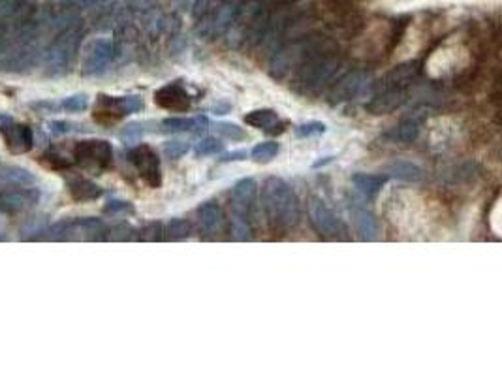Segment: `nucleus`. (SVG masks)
I'll return each mask as SVG.
<instances>
[{"label":"nucleus","mask_w":502,"mask_h":376,"mask_svg":"<svg viewBox=\"0 0 502 376\" xmlns=\"http://www.w3.org/2000/svg\"><path fill=\"white\" fill-rule=\"evenodd\" d=\"M261 207L269 226L273 230H288L300 219V201L286 181L269 177L261 187Z\"/></svg>","instance_id":"nucleus-1"},{"label":"nucleus","mask_w":502,"mask_h":376,"mask_svg":"<svg viewBox=\"0 0 502 376\" xmlns=\"http://www.w3.org/2000/svg\"><path fill=\"white\" fill-rule=\"evenodd\" d=\"M73 162L89 171H105L113 164V149L104 139H85L73 147Z\"/></svg>","instance_id":"nucleus-2"},{"label":"nucleus","mask_w":502,"mask_h":376,"mask_svg":"<svg viewBox=\"0 0 502 376\" xmlns=\"http://www.w3.org/2000/svg\"><path fill=\"white\" fill-rule=\"evenodd\" d=\"M337 59L333 57H318V55H311L309 62L301 68L300 76L295 79V85L301 92H314L318 91L320 87L327 83L333 78V74L337 70Z\"/></svg>","instance_id":"nucleus-3"},{"label":"nucleus","mask_w":502,"mask_h":376,"mask_svg":"<svg viewBox=\"0 0 502 376\" xmlns=\"http://www.w3.org/2000/svg\"><path fill=\"white\" fill-rule=\"evenodd\" d=\"M144 110V100L137 96H104L100 94L96 108H94V119L100 124H113L124 115H132Z\"/></svg>","instance_id":"nucleus-4"},{"label":"nucleus","mask_w":502,"mask_h":376,"mask_svg":"<svg viewBox=\"0 0 502 376\" xmlns=\"http://www.w3.org/2000/svg\"><path fill=\"white\" fill-rule=\"evenodd\" d=\"M128 158H130V162L134 164V168L137 169V173L144 179L147 187L158 188L162 185L160 158L153 147H149L147 143H139L134 149H130Z\"/></svg>","instance_id":"nucleus-5"},{"label":"nucleus","mask_w":502,"mask_h":376,"mask_svg":"<svg viewBox=\"0 0 502 376\" xmlns=\"http://www.w3.org/2000/svg\"><path fill=\"white\" fill-rule=\"evenodd\" d=\"M0 136L12 155H23L33 149V130L8 115H0Z\"/></svg>","instance_id":"nucleus-6"},{"label":"nucleus","mask_w":502,"mask_h":376,"mask_svg":"<svg viewBox=\"0 0 502 376\" xmlns=\"http://www.w3.org/2000/svg\"><path fill=\"white\" fill-rule=\"evenodd\" d=\"M309 214L320 235H324L327 239H345L346 237L345 222L340 221L339 216L333 213V209L327 207L324 201L314 200L311 203Z\"/></svg>","instance_id":"nucleus-7"},{"label":"nucleus","mask_w":502,"mask_h":376,"mask_svg":"<svg viewBox=\"0 0 502 376\" xmlns=\"http://www.w3.org/2000/svg\"><path fill=\"white\" fill-rule=\"evenodd\" d=\"M369 81V76L365 71H350L333 85L329 91V102L331 104H340V102H348L363 91V87Z\"/></svg>","instance_id":"nucleus-8"},{"label":"nucleus","mask_w":502,"mask_h":376,"mask_svg":"<svg viewBox=\"0 0 502 376\" xmlns=\"http://www.w3.org/2000/svg\"><path fill=\"white\" fill-rule=\"evenodd\" d=\"M155 104L168 111H187L192 104L189 91L181 83H168L155 92Z\"/></svg>","instance_id":"nucleus-9"},{"label":"nucleus","mask_w":502,"mask_h":376,"mask_svg":"<svg viewBox=\"0 0 502 376\" xmlns=\"http://www.w3.org/2000/svg\"><path fill=\"white\" fill-rule=\"evenodd\" d=\"M258 194V185L254 179H241L232 190V216H241L248 219V211L252 207V203Z\"/></svg>","instance_id":"nucleus-10"},{"label":"nucleus","mask_w":502,"mask_h":376,"mask_svg":"<svg viewBox=\"0 0 502 376\" xmlns=\"http://www.w3.org/2000/svg\"><path fill=\"white\" fill-rule=\"evenodd\" d=\"M245 123L252 128L263 130V132H269V134H281L286 128V123L281 121L279 113L275 110H269V108H263V110H254L245 115Z\"/></svg>","instance_id":"nucleus-11"},{"label":"nucleus","mask_w":502,"mask_h":376,"mask_svg":"<svg viewBox=\"0 0 502 376\" xmlns=\"http://www.w3.org/2000/svg\"><path fill=\"white\" fill-rule=\"evenodd\" d=\"M404 102V91L403 89H380L376 96L365 105V110L372 115H386L397 110L399 105Z\"/></svg>","instance_id":"nucleus-12"},{"label":"nucleus","mask_w":502,"mask_h":376,"mask_svg":"<svg viewBox=\"0 0 502 376\" xmlns=\"http://www.w3.org/2000/svg\"><path fill=\"white\" fill-rule=\"evenodd\" d=\"M111 57H113V47H111V42H105V40H98L94 42L91 46V51L87 53L85 59V71L87 74H96V71H102L105 66L110 65Z\"/></svg>","instance_id":"nucleus-13"},{"label":"nucleus","mask_w":502,"mask_h":376,"mask_svg":"<svg viewBox=\"0 0 502 376\" xmlns=\"http://www.w3.org/2000/svg\"><path fill=\"white\" fill-rule=\"evenodd\" d=\"M352 224L356 234H358V237L361 241H374L379 237V221H376L374 214L369 213L367 209H354Z\"/></svg>","instance_id":"nucleus-14"},{"label":"nucleus","mask_w":502,"mask_h":376,"mask_svg":"<svg viewBox=\"0 0 502 376\" xmlns=\"http://www.w3.org/2000/svg\"><path fill=\"white\" fill-rule=\"evenodd\" d=\"M209 121L205 117H170L162 121V132L166 134H179V132H192V134H200L207 128Z\"/></svg>","instance_id":"nucleus-15"},{"label":"nucleus","mask_w":502,"mask_h":376,"mask_svg":"<svg viewBox=\"0 0 502 376\" xmlns=\"http://www.w3.org/2000/svg\"><path fill=\"white\" fill-rule=\"evenodd\" d=\"M417 65L416 62H404V65L393 68L386 78L380 81V89H403L404 85L416 78Z\"/></svg>","instance_id":"nucleus-16"},{"label":"nucleus","mask_w":502,"mask_h":376,"mask_svg":"<svg viewBox=\"0 0 502 376\" xmlns=\"http://www.w3.org/2000/svg\"><path fill=\"white\" fill-rule=\"evenodd\" d=\"M384 171L393 179L406 182H416L424 177V169L419 168L417 164L410 162V160H393L392 164L386 166Z\"/></svg>","instance_id":"nucleus-17"},{"label":"nucleus","mask_w":502,"mask_h":376,"mask_svg":"<svg viewBox=\"0 0 502 376\" xmlns=\"http://www.w3.org/2000/svg\"><path fill=\"white\" fill-rule=\"evenodd\" d=\"M388 181L386 176H372V173H356L352 176V185L363 198H374Z\"/></svg>","instance_id":"nucleus-18"},{"label":"nucleus","mask_w":502,"mask_h":376,"mask_svg":"<svg viewBox=\"0 0 502 376\" xmlns=\"http://www.w3.org/2000/svg\"><path fill=\"white\" fill-rule=\"evenodd\" d=\"M68 190L76 201H94L102 196V188L89 179H73L68 182Z\"/></svg>","instance_id":"nucleus-19"},{"label":"nucleus","mask_w":502,"mask_h":376,"mask_svg":"<svg viewBox=\"0 0 502 376\" xmlns=\"http://www.w3.org/2000/svg\"><path fill=\"white\" fill-rule=\"evenodd\" d=\"M198 219L203 230L209 234H213L222 226V211L216 203H203L202 207L198 209Z\"/></svg>","instance_id":"nucleus-20"},{"label":"nucleus","mask_w":502,"mask_h":376,"mask_svg":"<svg viewBox=\"0 0 502 376\" xmlns=\"http://www.w3.org/2000/svg\"><path fill=\"white\" fill-rule=\"evenodd\" d=\"M419 126H422L419 115H412V117L404 119L403 123H399V126H395L393 137L401 143H412L419 134Z\"/></svg>","instance_id":"nucleus-21"},{"label":"nucleus","mask_w":502,"mask_h":376,"mask_svg":"<svg viewBox=\"0 0 502 376\" xmlns=\"http://www.w3.org/2000/svg\"><path fill=\"white\" fill-rule=\"evenodd\" d=\"M279 151H281V147H279L277 142H261L254 145V149L250 151V158L258 164H268L279 155Z\"/></svg>","instance_id":"nucleus-22"},{"label":"nucleus","mask_w":502,"mask_h":376,"mask_svg":"<svg viewBox=\"0 0 502 376\" xmlns=\"http://www.w3.org/2000/svg\"><path fill=\"white\" fill-rule=\"evenodd\" d=\"M192 232V228L184 219H171L168 224H166V230H164V235L166 239L170 241H183L187 239Z\"/></svg>","instance_id":"nucleus-23"},{"label":"nucleus","mask_w":502,"mask_h":376,"mask_svg":"<svg viewBox=\"0 0 502 376\" xmlns=\"http://www.w3.org/2000/svg\"><path fill=\"white\" fill-rule=\"evenodd\" d=\"M0 177L8 185H17V187H26L34 181V177L23 168H8L0 173Z\"/></svg>","instance_id":"nucleus-24"},{"label":"nucleus","mask_w":502,"mask_h":376,"mask_svg":"<svg viewBox=\"0 0 502 376\" xmlns=\"http://www.w3.org/2000/svg\"><path fill=\"white\" fill-rule=\"evenodd\" d=\"M215 132L220 137H224V139H230V142H243V139H247V132L235 123H216Z\"/></svg>","instance_id":"nucleus-25"},{"label":"nucleus","mask_w":502,"mask_h":376,"mask_svg":"<svg viewBox=\"0 0 502 376\" xmlns=\"http://www.w3.org/2000/svg\"><path fill=\"white\" fill-rule=\"evenodd\" d=\"M60 105L68 113H81L89 108V98H87V94H73V96L64 98Z\"/></svg>","instance_id":"nucleus-26"},{"label":"nucleus","mask_w":502,"mask_h":376,"mask_svg":"<svg viewBox=\"0 0 502 376\" xmlns=\"http://www.w3.org/2000/svg\"><path fill=\"white\" fill-rule=\"evenodd\" d=\"M222 151V143L215 137H205L202 142L196 143V147H194V153L198 156H211V155H216V153H220Z\"/></svg>","instance_id":"nucleus-27"},{"label":"nucleus","mask_w":502,"mask_h":376,"mask_svg":"<svg viewBox=\"0 0 502 376\" xmlns=\"http://www.w3.org/2000/svg\"><path fill=\"white\" fill-rule=\"evenodd\" d=\"M189 149H190L189 143L181 142V139H170V142L164 143V153H166L168 158H173V160H177V158H181L183 155H187Z\"/></svg>","instance_id":"nucleus-28"},{"label":"nucleus","mask_w":502,"mask_h":376,"mask_svg":"<svg viewBox=\"0 0 502 376\" xmlns=\"http://www.w3.org/2000/svg\"><path fill=\"white\" fill-rule=\"evenodd\" d=\"M232 234H234L235 241L250 239V226H248V219L232 216Z\"/></svg>","instance_id":"nucleus-29"},{"label":"nucleus","mask_w":502,"mask_h":376,"mask_svg":"<svg viewBox=\"0 0 502 376\" xmlns=\"http://www.w3.org/2000/svg\"><path fill=\"white\" fill-rule=\"evenodd\" d=\"M324 132H326V124L318 123V121H313V123L300 124V126L295 128V136L313 137V136H320V134H324Z\"/></svg>","instance_id":"nucleus-30"},{"label":"nucleus","mask_w":502,"mask_h":376,"mask_svg":"<svg viewBox=\"0 0 502 376\" xmlns=\"http://www.w3.org/2000/svg\"><path fill=\"white\" fill-rule=\"evenodd\" d=\"M144 124L141 123H130V124H126L123 128V132L119 134V137L123 139V142L126 143H134L137 142L139 137L144 136Z\"/></svg>","instance_id":"nucleus-31"},{"label":"nucleus","mask_w":502,"mask_h":376,"mask_svg":"<svg viewBox=\"0 0 502 376\" xmlns=\"http://www.w3.org/2000/svg\"><path fill=\"white\" fill-rule=\"evenodd\" d=\"M40 162L47 166L49 169H68L70 168V162L64 160L62 156L57 155V153H46V155L42 156V160Z\"/></svg>","instance_id":"nucleus-32"},{"label":"nucleus","mask_w":502,"mask_h":376,"mask_svg":"<svg viewBox=\"0 0 502 376\" xmlns=\"http://www.w3.org/2000/svg\"><path fill=\"white\" fill-rule=\"evenodd\" d=\"M104 211L107 214H123V213H134V207H132L128 201L111 200L105 203Z\"/></svg>","instance_id":"nucleus-33"},{"label":"nucleus","mask_w":502,"mask_h":376,"mask_svg":"<svg viewBox=\"0 0 502 376\" xmlns=\"http://www.w3.org/2000/svg\"><path fill=\"white\" fill-rule=\"evenodd\" d=\"M49 130H51V134L55 136H64V134H70L73 132V124L68 123V121H53L49 123Z\"/></svg>","instance_id":"nucleus-34"},{"label":"nucleus","mask_w":502,"mask_h":376,"mask_svg":"<svg viewBox=\"0 0 502 376\" xmlns=\"http://www.w3.org/2000/svg\"><path fill=\"white\" fill-rule=\"evenodd\" d=\"M6 201H10V203H8V207L10 209H21L28 203V201L23 198V194H10L6 198Z\"/></svg>","instance_id":"nucleus-35"},{"label":"nucleus","mask_w":502,"mask_h":376,"mask_svg":"<svg viewBox=\"0 0 502 376\" xmlns=\"http://www.w3.org/2000/svg\"><path fill=\"white\" fill-rule=\"evenodd\" d=\"M247 158V151H234V153H224L222 155V162H237V160H245Z\"/></svg>","instance_id":"nucleus-36"},{"label":"nucleus","mask_w":502,"mask_h":376,"mask_svg":"<svg viewBox=\"0 0 502 376\" xmlns=\"http://www.w3.org/2000/svg\"><path fill=\"white\" fill-rule=\"evenodd\" d=\"M333 162V156H324V158H320V160H316V162L313 164V168H322V166H326V164Z\"/></svg>","instance_id":"nucleus-37"}]
</instances>
